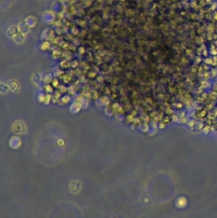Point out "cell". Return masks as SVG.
I'll use <instances>...</instances> for the list:
<instances>
[{"instance_id": "cell-1", "label": "cell", "mask_w": 217, "mask_h": 218, "mask_svg": "<svg viewBox=\"0 0 217 218\" xmlns=\"http://www.w3.org/2000/svg\"><path fill=\"white\" fill-rule=\"evenodd\" d=\"M209 96H210V98H211V99H216V96H217V93H216V92H211V93H210V94H209Z\"/></svg>"}, {"instance_id": "cell-2", "label": "cell", "mask_w": 217, "mask_h": 218, "mask_svg": "<svg viewBox=\"0 0 217 218\" xmlns=\"http://www.w3.org/2000/svg\"><path fill=\"white\" fill-rule=\"evenodd\" d=\"M217 75V70L216 69H212L211 70V75L213 77H215Z\"/></svg>"}, {"instance_id": "cell-3", "label": "cell", "mask_w": 217, "mask_h": 218, "mask_svg": "<svg viewBox=\"0 0 217 218\" xmlns=\"http://www.w3.org/2000/svg\"><path fill=\"white\" fill-rule=\"evenodd\" d=\"M188 124H189V126L192 127V126H194V124H195V122H194V121L191 120V121H190L189 122Z\"/></svg>"}, {"instance_id": "cell-4", "label": "cell", "mask_w": 217, "mask_h": 218, "mask_svg": "<svg viewBox=\"0 0 217 218\" xmlns=\"http://www.w3.org/2000/svg\"><path fill=\"white\" fill-rule=\"evenodd\" d=\"M203 133L204 134H207L209 131V128L208 127H205L204 129H203Z\"/></svg>"}, {"instance_id": "cell-5", "label": "cell", "mask_w": 217, "mask_h": 218, "mask_svg": "<svg viewBox=\"0 0 217 218\" xmlns=\"http://www.w3.org/2000/svg\"><path fill=\"white\" fill-rule=\"evenodd\" d=\"M208 82H206V81H203V82H202V86H203V87H204V88L207 87V86H208Z\"/></svg>"}, {"instance_id": "cell-6", "label": "cell", "mask_w": 217, "mask_h": 218, "mask_svg": "<svg viewBox=\"0 0 217 218\" xmlns=\"http://www.w3.org/2000/svg\"><path fill=\"white\" fill-rule=\"evenodd\" d=\"M205 63H207V64H211L212 63V61L211 60V59L208 58V59H205Z\"/></svg>"}, {"instance_id": "cell-7", "label": "cell", "mask_w": 217, "mask_h": 218, "mask_svg": "<svg viewBox=\"0 0 217 218\" xmlns=\"http://www.w3.org/2000/svg\"><path fill=\"white\" fill-rule=\"evenodd\" d=\"M173 121H178V118L176 115H173Z\"/></svg>"}, {"instance_id": "cell-8", "label": "cell", "mask_w": 217, "mask_h": 218, "mask_svg": "<svg viewBox=\"0 0 217 218\" xmlns=\"http://www.w3.org/2000/svg\"><path fill=\"white\" fill-rule=\"evenodd\" d=\"M180 121L182 122V123H185V122L187 121V119L185 118V117H183L182 119H180Z\"/></svg>"}, {"instance_id": "cell-9", "label": "cell", "mask_w": 217, "mask_h": 218, "mask_svg": "<svg viewBox=\"0 0 217 218\" xmlns=\"http://www.w3.org/2000/svg\"><path fill=\"white\" fill-rule=\"evenodd\" d=\"M164 127H165V124L164 123H160L159 125V128H163Z\"/></svg>"}, {"instance_id": "cell-10", "label": "cell", "mask_w": 217, "mask_h": 218, "mask_svg": "<svg viewBox=\"0 0 217 218\" xmlns=\"http://www.w3.org/2000/svg\"><path fill=\"white\" fill-rule=\"evenodd\" d=\"M211 54H214V55H215V54H217V53H216V51H214V50H212V51H211Z\"/></svg>"}, {"instance_id": "cell-11", "label": "cell", "mask_w": 217, "mask_h": 218, "mask_svg": "<svg viewBox=\"0 0 217 218\" xmlns=\"http://www.w3.org/2000/svg\"><path fill=\"white\" fill-rule=\"evenodd\" d=\"M205 114H206V112H205V111H203V112L201 113V116H202V117L204 116Z\"/></svg>"}, {"instance_id": "cell-12", "label": "cell", "mask_w": 217, "mask_h": 218, "mask_svg": "<svg viewBox=\"0 0 217 218\" xmlns=\"http://www.w3.org/2000/svg\"><path fill=\"white\" fill-rule=\"evenodd\" d=\"M200 61H201V59H200L199 58H197L196 59V62H197V63H199V62H200Z\"/></svg>"}, {"instance_id": "cell-13", "label": "cell", "mask_w": 217, "mask_h": 218, "mask_svg": "<svg viewBox=\"0 0 217 218\" xmlns=\"http://www.w3.org/2000/svg\"><path fill=\"white\" fill-rule=\"evenodd\" d=\"M209 74L208 73H205V74H204V77H209Z\"/></svg>"}, {"instance_id": "cell-14", "label": "cell", "mask_w": 217, "mask_h": 218, "mask_svg": "<svg viewBox=\"0 0 217 218\" xmlns=\"http://www.w3.org/2000/svg\"><path fill=\"white\" fill-rule=\"evenodd\" d=\"M204 55H206V56L207 55V52H206V51H204Z\"/></svg>"}]
</instances>
